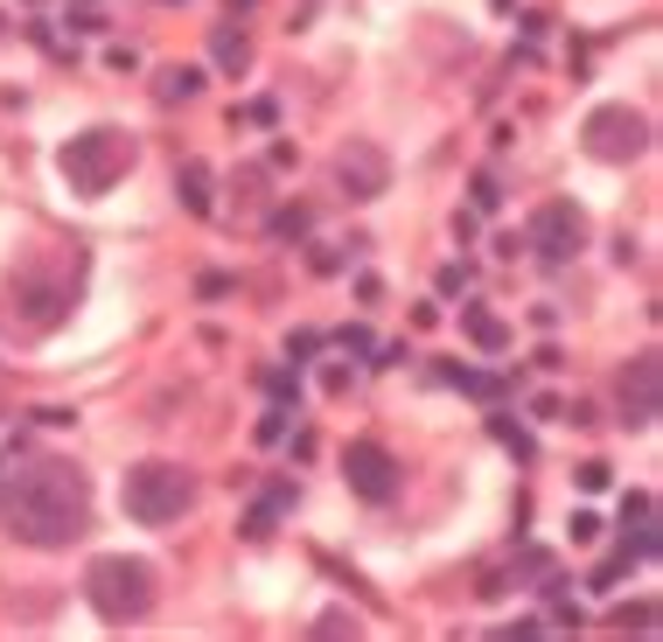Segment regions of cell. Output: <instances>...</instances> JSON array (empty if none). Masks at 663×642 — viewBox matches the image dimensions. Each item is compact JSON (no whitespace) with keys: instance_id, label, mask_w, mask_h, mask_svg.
<instances>
[{"instance_id":"1","label":"cell","mask_w":663,"mask_h":642,"mask_svg":"<svg viewBox=\"0 0 663 642\" xmlns=\"http://www.w3.org/2000/svg\"><path fill=\"white\" fill-rule=\"evenodd\" d=\"M0 524H8L22 544L35 552H56V544L84 538L91 524V482L78 461L64 455H28L8 468V482H0Z\"/></svg>"},{"instance_id":"2","label":"cell","mask_w":663,"mask_h":642,"mask_svg":"<svg viewBox=\"0 0 663 642\" xmlns=\"http://www.w3.org/2000/svg\"><path fill=\"white\" fill-rule=\"evenodd\" d=\"M84 300V259H22L0 287V329L14 343H43V335L64 329V314Z\"/></svg>"},{"instance_id":"3","label":"cell","mask_w":663,"mask_h":642,"mask_svg":"<svg viewBox=\"0 0 663 642\" xmlns=\"http://www.w3.org/2000/svg\"><path fill=\"white\" fill-rule=\"evenodd\" d=\"M84 600H91V615H99V621H112V629L147 621V615H155V565L126 559V552L91 559L84 565Z\"/></svg>"},{"instance_id":"4","label":"cell","mask_w":663,"mask_h":642,"mask_svg":"<svg viewBox=\"0 0 663 642\" xmlns=\"http://www.w3.org/2000/svg\"><path fill=\"white\" fill-rule=\"evenodd\" d=\"M133 161H140V147H133V134H119V126H84V134L64 140V154H56V168H64V182L78 188V196H105L112 182L133 175Z\"/></svg>"},{"instance_id":"5","label":"cell","mask_w":663,"mask_h":642,"mask_svg":"<svg viewBox=\"0 0 663 642\" xmlns=\"http://www.w3.org/2000/svg\"><path fill=\"white\" fill-rule=\"evenodd\" d=\"M196 503V475L182 461H140L126 468V517L133 524H175Z\"/></svg>"},{"instance_id":"6","label":"cell","mask_w":663,"mask_h":642,"mask_svg":"<svg viewBox=\"0 0 663 642\" xmlns=\"http://www.w3.org/2000/svg\"><path fill=\"white\" fill-rule=\"evenodd\" d=\"M580 147L594 161H642L650 154V119L636 105H594L580 126Z\"/></svg>"},{"instance_id":"7","label":"cell","mask_w":663,"mask_h":642,"mask_svg":"<svg viewBox=\"0 0 663 642\" xmlns=\"http://www.w3.org/2000/svg\"><path fill=\"white\" fill-rule=\"evenodd\" d=\"M524 244L538 252V266H565V259H580V244H586V210H580V203H538V217H530Z\"/></svg>"},{"instance_id":"8","label":"cell","mask_w":663,"mask_h":642,"mask_svg":"<svg viewBox=\"0 0 663 642\" xmlns=\"http://www.w3.org/2000/svg\"><path fill=\"white\" fill-rule=\"evenodd\" d=\"M656 399H663V364H656V349H642L621 364L615 377V405H621V426L629 433H650L656 426Z\"/></svg>"},{"instance_id":"9","label":"cell","mask_w":663,"mask_h":642,"mask_svg":"<svg viewBox=\"0 0 663 642\" xmlns=\"http://www.w3.org/2000/svg\"><path fill=\"white\" fill-rule=\"evenodd\" d=\"M343 482H350L356 503H391V496H398V461H391V447L350 440V447H343Z\"/></svg>"},{"instance_id":"10","label":"cell","mask_w":663,"mask_h":642,"mask_svg":"<svg viewBox=\"0 0 663 642\" xmlns=\"http://www.w3.org/2000/svg\"><path fill=\"white\" fill-rule=\"evenodd\" d=\"M335 182L350 188V203H370V196H385V182H391V161H385V147H370V140H350V147H343V161H335Z\"/></svg>"},{"instance_id":"11","label":"cell","mask_w":663,"mask_h":642,"mask_svg":"<svg viewBox=\"0 0 663 642\" xmlns=\"http://www.w3.org/2000/svg\"><path fill=\"white\" fill-rule=\"evenodd\" d=\"M433 377H441L447 391H461V399H482V405L510 399V385H517V377H503V370H476V364H461V356H447V364H433Z\"/></svg>"},{"instance_id":"12","label":"cell","mask_w":663,"mask_h":642,"mask_svg":"<svg viewBox=\"0 0 663 642\" xmlns=\"http://www.w3.org/2000/svg\"><path fill=\"white\" fill-rule=\"evenodd\" d=\"M294 503H300V482H294V475L265 482L259 496H252V509H244V524H238V531H244V538H273V531H279V517H287Z\"/></svg>"},{"instance_id":"13","label":"cell","mask_w":663,"mask_h":642,"mask_svg":"<svg viewBox=\"0 0 663 642\" xmlns=\"http://www.w3.org/2000/svg\"><path fill=\"white\" fill-rule=\"evenodd\" d=\"M175 196H182L188 217H217V182H210V168H203V161H182L175 168Z\"/></svg>"},{"instance_id":"14","label":"cell","mask_w":663,"mask_h":642,"mask_svg":"<svg viewBox=\"0 0 663 642\" xmlns=\"http://www.w3.org/2000/svg\"><path fill=\"white\" fill-rule=\"evenodd\" d=\"M461 329H468V343L489 349V356L510 349V321H503L496 308H482V300H468V308H461Z\"/></svg>"},{"instance_id":"15","label":"cell","mask_w":663,"mask_h":642,"mask_svg":"<svg viewBox=\"0 0 663 642\" xmlns=\"http://www.w3.org/2000/svg\"><path fill=\"white\" fill-rule=\"evenodd\" d=\"M210 56H217L224 78H244V70H252V43H244V28H217L210 35Z\"/></svg>"},{"instance_id":"16","label":"cell","mask_w":663,"mask_h":642,"mask_svg":"<svg viewBox=\"0 0 663 642\" xmlns=\"http://www.w3.org/2000/svg\"><path fill=\"white\" fill-rule=\"evenodd\" d=\"M196 91H203V70H196V64H168L161 78H155V99H161V105H188Z\"/></svg>"},{"instance_id":"17","label":"cell","mask_w":663,"mask_h":642,"mask_svg":"<svg viewBox=\"0 0 663 642\" xmlns=\"http://www.w3.org/2000/svg\"><path fill=\"white\" fill-rule=\"evenodd\" d=\"M608 629L615 635H656V608H650V600H636V608H608Z\"/></svg>"},{"instance_id":"18","label":"cell","mask_w":663,"mask_h":642,"mask_svg":"<svg viewBox=\"0 0 663 642\" xmlns=\"http://www.w3.org/2000/svg\"><path fill=\"white\" fill-rule=\"evenodd\" d=\"M315 231V210L308 203H287V210H273V238H308Z\"/></svg>"},{"instance_id":"19","label":"cell","mask_w":663,"mask_h":642,"mask_svg":"<svg viewBox=\"0 0 663 642\" xmlns=\"http://www.w3.org/2000/svg\"><path fill=\"white\" fill-rule=\"evenodd\" d=\"M259 385H265V399H273V405H294L300 399V370H265Z\"/></svg>"},{"instance_id":"20","label":"cell","mask_w":663,"mask_h":642,"mask_svg":"<svg viewBox=\"0 0 663 642\" xmlns=\"http://www.w3.org/2000/svg\"><path fill=\"white\" fill-rule=\"evenodd\" d=\"M489 426H496V440L510 447V455H517V461H530V455H538V440H530V433L517 426V420H489Z\"/></svg>"},{"instance_id":"21","label":"cell","mask_w":663,"mask_h":642,"mask_svg":"<svg viewBox=\"0 0 663 642\" xmlns=\"http://www.w3.org/2000/svg\"><path fill=\"white\" fill-rule=\"evenodd\" d=\"M287 426H294V412H287V405H273V412L259 420V447H279V440H287Z\"/></svg>"},{"instance_id":"22","label":"cell","mask_w":663,"mask_h":642,"mask_svg":"<svg viewBox=\"0 0 663 642\" xmlns=\"http://www.w3.org/2000/svg\"><path fill=\"white\" fill-rule=\"evenodd\" d=\"M573 489H580V496H601V489H615V475H608V461H586L580 475H573Z\"/></svg>"},{"instance_id":"23","label":"cell","mask_w":663,"mask_h":642,"mask_svg":"<svg viewBox=\"0 0 663 642\" xmlns=\"http://www.w3.org/2000/svg\"><path fill=\"white\" fill-rule=\"evenodd\" d=\"M315 635H364V621H356L350 608H329V615L315 621Z\"/></svg>"},{"instance_id":"24","label":"cell","mask_w":663,"mask_h":642,"mask_svg":"<svg viewBox=\"0 0 663 642\" xmlns=\"http://www.w3.org/2000/svg\"><path fill=\"white\" fill-rule=\"evenodd\" d=\"M650 517H656L650 489H629V503H621V524H650Z\"/></svg>"},{"instance_id":"25","label":"cell","mask_w":663,"mask_h":642,"mask_svg":"<svg viewBox=\"0 0 663 642\" xmlns=\"http://www.w3.org/2000/svg\"><path fill=\"white\" fill-rule=\"evenodd\" d=\"M468 279H476V266L461 259V266H441V279H433V287H441V294H468Z\"/></svg>"},{"instance_id":"26","label":"cell","mask_w":663,"mask_h":642,"mask_svg":"<svg viewBox=\"0 0 663 642\" xmlns=\"http://www.w3.org/2000/svg\"><path fill=\"white\" fill-rule=\"evenodd\" d=\"M308 266H315V279H335V273H343V252H329V244H315V252H308Z\"/></svg>"},{"instance_id":"27","label":"cell","mask_w":663,"mask_h":642,"mask_svg":"<svg viewBox=\"0 0 663 642\" xmlns=\"http://www.w3.org/2000/svg\"><path fill=\"white\" fill-rule=\"evenodd\" d=\"M343 349H350V356H370V349H377V335L364 329V321H350V329H343Z\"/></svg>"},{"instance_id":"28","label":"cell","mask_w":663,"mask_h":642,"mask_svg":"<svg viewBox=\"0 0 663 642\" xmlns=\"http://www.w3.org/2000/svg\"><path fill=\"white\" fill-rule=\"evenodd\" d=\"M279 119V99H252L244 105V126H273Z\"/></svg>"},{"instance_id":"29","label":"cell","mask_w":663,"mask_h":642,"mask_svg":"<svg viewBox=\"0 0 663 642\" xmlns=\"http://www.w3.org/2000/svg\"><path fill=\"white\" fill-rule=\"evenodd\" d=\"M496 196H503L496 175H476V210H496Z\"/></svg>"},{"instance_id":"30","label":"cell","mask_w":663,"mask_h":642,"mask_svg":"<svg viewBox=\"0 0 663 642\" xmlns=\"http://www.w3.org/2000/svg\"><path fill=\"white\" fill-rule=\"evenodd\" d=\"M496 635H503V642H517V635H545V621H503Z\"/></svg>"},{"instance_id":"31","label":"cell","mask_w":663,"mask_h":642,"mask_svg":"<svg viewBox=\"0 0 663 642\" xmlns=\"http://www.w3.org/2000/svg\"><path fill=\"white\" fill-rule=\"evenodd\" d=\"M0 28H8V14H0Z\"/></svg>"}]
</instances>
